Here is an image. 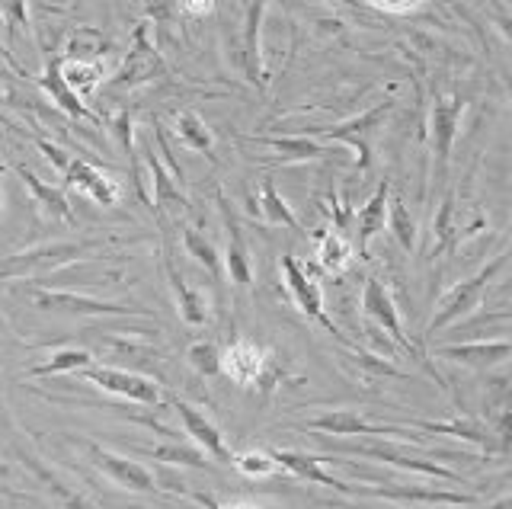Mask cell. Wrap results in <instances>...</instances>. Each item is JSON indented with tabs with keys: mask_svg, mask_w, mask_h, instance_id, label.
Listing matches in <instances>:
<instances>
[{
	"mask_svg": "<svg viewBox=\"0 0 512 509\" xmlns=\"http://www.w3.org/2000/svg\"><path fill=\"white\" fill-rule=\"evenodd\" d=\"M388 228L397 237V244L404 247L407 253L416 250V237H420V231H416V221H413V215L407 209V202L400 196L388 199Z\"/></svg>",
	"mask_w": 512,
	"mask_h": 509,
	"instance_id": "cell-38",
	"label": "cell"
},
{
	"mask_svg": "<svg viewBox=\"0 0 512 509\" xmlns=\"http://www.w3.org/2000/svg\"><path fill=\"white\" fill-rule=\"evenodd\" d=\"M144 455H151L154 461H164V465H186V468H212L208 465V455L202 449H192V445H180L176 439H167L157 449H141Z\"/></svg>",
	"mask_w": 512,
	"mask_h": 509,
	"instance_id": "cell-37",
	"label": "cell"
},
{
	"mask_svg": "<svg viewBox=\"0 0 512 509\" xmlns=\"http://www.w3.org/2000/svg\"><path fill=\"white\" fill-rule=\"evenodd\" d=\"M183 247H186V257H192L196 260L208 276H212L215 282H221V276H224V269H221V253H218V247L208 241L205 234H199L196 228H189V225H183Z\"/></svg>",
	"mask_w": 512,
	"mask_h": 509,
	"instance_id": "cell-34",
	"label": "cell"
},
{
	"mask_svg": "<svg viewBox=\"0 0 512 509\" xmlns=\"http://www.w3.org/2000/svg\"><path fill=\"white\" fill-rule=\"evenodd\" d=\"M407 426H416L423 429V433H436V436H455V439H464V442H474L480 445L487 455L493 452H503L500 442H496L493 429L477 420V417H455V420H445V423H432V420H407Z\"/></svg>",
	"mask_w": 512,
	"mask_h": 509,
	"instance_id": "cell-23",
	"label": "cell"
},
{
	"mask_svg": "<svg viewBox=\"0 0 512 509\" xmlns=\"http://www.w3.org/2000/svg\"><path fill=\"white\" fill-rule=\"evenodd\" d=\"M160 77H167V65L160 58L157 45L148 36V20L135 26L132 33V49H128L122 68L116 71V77L109 81L112 90H138L144 84H154Z\"/></svg>",
	"mask_w": 512,
	"mask_h": 509,
	"instance_id": "cell-9",
	"label": "cell"
},
{
	"mask_svg": "<svg viewBox=\"0 0 512 509\" xmlns=\"http://www.w3.org/2000/svg\"><path fill=\"white\" fill-rule=\"evenodd\" d=\"M436 356L458 362V365H471V369H493V365H503L512 356V343L506 337L477 340V343H452V346H439Z\"/></svg>",
	"mask_w": 512,
	"mask_h": 509,
	"instance_id": "cell-21",
	"label": "cell"
},
{
	"mask_svg": "<svg viewBox=\"0 0 512 509\" xmlns=\"http://www.w3.org/2000/svg\"><path fill=\"white\" fill-rule=\"evenodd\" d=\"M221 375H228L240 388H263V394L282 381L276 356L263 343L247 337H237L228 343V349H221Z\"/></svg>",
	"mask_w": 512,
	"mask_h": 509,
	"instance_id": "cell-5",
	"label": "cell"
},
{
	"mask_svg": "<svg viewBox=\"0 0 512 509\" xmlns=\"http://www.w3.org/2000/svg\"><path fill=\"white\" fill-rule=\"evenodd\" d=\"M61 77L80 100H90V93L106 81L103 61H77V58H61Z\"/></svg>",
	"mask_w": 512,
	"mask_h": 509,
	"instance_id": "cell-30",
	"label": "cell"
},
{
	"mask_svg": "<svg viewBox=\"0 0 512 509\" xmlns=\"http://www.w3.org/2000/svg\"><path fill=\"white\" fill-rule=\"evenodd\" d=\"M87 365H93V353H90V349L68 346V349H58V353H52L45 362L32 365V369H29L26 375H29V378H48V375L80 372V369H87Z\"/></svg>",
	"mask_w": 512,
	"mask_h": 509,
	"instance_id": "cell-31",
	"label": "cell"
},
{
	"mask_svg": "<svg viewBox=\"0 0 512 509\" xmlns=\"http://www.w3.org/2000/svg\"><path fill=\"white\" fill-rule=\"evenodd\" d=\"M352 260V247L340 231H324L317 234V266L330 276H340Z\"/></svg>",
	"mask_w": 512,
	"mask_h": 509,
	"instance_id": "cell-32",
	"label": "cell"
},
{
	"mask_svg": "<svg viewBox=\"0 0 512 509\" xmlns=\"http://www.w3.org/2000/svg\"><path fill=\"white\" fill-rule=\"evenodd\" d=\"M208 13H215V0H180V17L202 20Z\"/></svg>",
	"mask_w": 512,
	"mask_h": 509,
	"instance_id": "cell-46",
	"label": "cell"
},
{
	"mask_svg": "<svg viewBox=\"0 0 512 509\" xmlns=\"http://www.w3.org/2000/svg\"><path fill=\"white\" fill-rule=\"evenodd\" d=\"M112 135H116L119 148L128 161V170H132V189L135 196L151 209V196H148V186H144V173H141V164H138V148H135V116L132 113H119L112 119Z\"/></svg>",
	"mask_w": 512,
	"mask_h": 509,
	"instance_id": "cell-29",
	"label": "cell"
},
{
	"mask_svg": "<svg viewBox=\"0 0 512 509\" xmlns=\"http://www.w3.org/2000/svg\"><path fill=\"white\" fill-rule=\"evenodd\" d=\"M100 237H80V241H45L29 250H20L0 263V279H45L58 269L84 260L87 253L100 250Z\"/></svg>",
	"mask_w": 512,
	"mask_h": 509,
	"instance_id": "cell-1",
	"label": "cell"
},
{
	"mask_svg": "<svg viewBox=\"0 0 512 509\" xmlns=\"http://www.w3.org/2000/svg\"><path fill=\"white\" fill-rule=\"evenodd\" d=\"M0 177H4V164H0ZM0 209H4V189H0Z\"/></svg>",
	"mask_w": 512,
	"mask_h": 509,
	"instance_id": "cell-51",
	"label": "cell"
},
{
	"mask_svg": "<svg viewBox=\"0 0 512 509\" xmlns=\"http://www.w3.org/2000/svg\"><path fill=\"white\" fill-rule=\"evenodd\" d=\"M164 401L173 407L176 417L183 420L186 436H192V442H196L208 458H215L218 465H231V461H234V452L228 449V442H224L221 429H218L212 420H208L199 407H192L189 401H183V397H176V394H164Z\"/></svg>",
	"mask_w": 512,
	"mask_h": 509,
	"instance_id": "cell-16",
	"label": "cell"
},
{
	"mask_svg": "<svg viewBox=\"0 0 512 509\" xmlns=\"http://www.w3.org/2000/svg\"><path fill=\"white\" fill-rule=\"evenodd\" d=\"M36 84L48 93V97H52V103L58 106V109H64V113H68L71 119H87V122H93V125H100L103 119L93 113V109L77 97V93L64 84V77H61V58H52L45 65V71L36 77Z\"/></svg>",
	"mask_w": 512,
	"mask_h": 509,
	"instance_id": "cell-26",
	"label": "cell"
},
{
	"mask_svg": "<svg viewBox=\"0 0 512 509\" xmlns=\"http://www.w3.org/2000/svg\"><path fill=\"white\" fill-rule=\"evenodd\" d=\"M0 477H10V465H4V461H0Z\"/></svg>",
	"mask_w": 512,
	"mask_h": 509,
	"instance_id": "cell-49",
	"label": "cell"
},
{
	"mask_svg": "<svg viewBox=\"0 0 512 509\" xmlns=\"http://www.w3.org/2000/svg\"><path fill=\"white\" fill-rule=\"evenodd\" d=\"M176 138H180L189 151L212 157L215 138H212V132H208L205 119L199 113H192V109H183V113H176Z\"/></svg>",
	"mask_w": 512,
	"mask_h": 509,
	"instance_id": "cell-33",
	"label": "cell"
},
{
	"mask_svg": "<svg viewBox=\"0 0 512 509\" xmlns=\"http://www.w3.org/2000/svg\"><path fill=\"white\" fill-rule=\"evenodd\" d=\"M234 465H237V471H244L250 477H272V474L279 471L276 458H272L269 452H260V449H250V452L234 455Z\"/></svg>",
	"mask_w": 512,
	"mask_h": 509,
	"instance_id": "cell-42",
	"label": "cell"
},
{
	"mask_svg": "<svg viewBox=\"0 0 512 509\" xmlns=\"http://www.w3.org/2000/svg\"><path fill=\"white\" fill-rule=\"evenodd\" d=\"M320 439H324V436H320ZM327 449H330V455H359V458H372V461H381V465H391V468H400V471H413V474L439 477V481L464 484V477L458 471L439 465V461L429 458V455H413L407 445L391 442L384 436H368V439H359V442H327Z\"/></svg>",
	"mask_w": 512,
	"mask_h": 509,
	"instance_id": "cell-2",
	"label": "cell"
},
{
	"mask_svg": "<svg viewBox=\"0 0 512 509\" xmlns=\"http://www.w3.org/2000/svg\"><path fill=\"white\" fill-rule=\"evenodd\" d=\"M87 381V385H96L106 394H116V397H125V401L132 404H148V407H157L164 401V391H160L157 381L144 378L138 372H128V369H116V365H87V369L74 372Z\"/></svg>",
	"mask_w": 512,
	"mask_h": 509,
	"instance_id": "cell-12",
	"label": "cell"
},
{
	"mask_svg": "<svg viewBox=\"0 0 512 509\" xmlns=\"http://www.w3.org/2000/svg\"><path fill=\"white\" fill-rule=\"evenodd\" d=\"M186 359L189 365L196 369L202 378H215L221 375V349L212 343V340H199V343H192L186 349Z\"/></svg>",
	"mask_w": 512,
	"mask_h": 509,
	"instance_id": "cell-40",
	"label": "cell"
},
{
	"mask_svg": "<svg viewBox=\"0 0 512 509\" xmlns=\"http://www.w3.org/2000/svg\"><path fill=\"white\" fill-rule=\"evenodd\" d=\"M493 509H509V497H503V500H500V503H496Z\"/></svg>",
	"mask_w": 512,
	"mask_h": 509,
	"instance_id": "cell-50",
	"label": "cell"
},
{
	"mask_svg": "<svg viewBox=\"0 0 512 509\" xmlns=\"http://www.w3.org/2000/svg\"><path fill=\"white\" fill-rule=\"evenodd\" d=\"M0 17L7 23V52L16 39V33H32V20H29V0H0Z\"/></svg>",
	"mask_w": 512,
	"mask_h": 509,
	"instance_id": "cell-41",
	"label": "cell"
},
{
	"mask_svg": "<svg viewBox=\"0 0 512 509\" xmlns=\"http://www.w3.org/2000/svg\"><path fill=\"white\" fill-rule=\"evenodd\" d=\"M186 497H189V500H196V503H202V506H208V509H263L260 503H253V500H231V503H218V500L208 497V493H196V490H189Z\"/></svg>",
	"mask_w": 512,
	"mask_h": 509,
	"instance_id": "cell-45",
	"label": "cell"
},
{
	"mask_svg": "<svg viewBox=\"0 0 512 509\" xmlns=\"http://www.w3.org/2000/svg\"><path fill=\"white\" fill-rule=\"evenodd\" d=\"M240 36H237V65L244 81L256 90H266V71H263V17H266V0H240Z\"/></svg>",
	"mask_w": 512,
	"mask_h": 509,
	"instance_id": "cell-13",
	"label": "cell"
},
{
	"mask_svg": "<svg viewBox=\"0 0 512 509\" xmlns=\"http://www.w3.org/2000/svg\"><path fill=\"white\" fill-rule=\"evenodd\" d=\"M304 429H311V433H320V436H333V439H346V436H384V439H410L416 445H426L423 436H416L410 426H384V423H372L365 420L359 410H327L320 413V417H311L304 423Z\"/></svg>",
	"mask_w": 512,
	"mask_h": 509,
	"instance_id": "cell-10",
	"label": "cell"
},
{
	"mask_svg": "<svg viewBox=\"0 0 512 509\" xmlns=\"http://www.w3.org/2000/svg\"><path fill=\"white\" fill-rule=\"evenodd\" d=\"M61 177L68 186L80 189V193H87L96 205H116L119 202V186L116 180H109L100 167H93L84 157H68V164H64Z\"/></svg>",
	"mask_w": 512,
	"mask_h": 509,
	"instance_id": "cell-20",
	"label": "cell"
},
{
	"mask_svg": "<svg viewBox=\"0 0 512 509\" xmlns=\"http://www.w3.org/2000/svg\"><path fill=\"white\" fill-rule=\"evenodd\" d=\"M388 199H391V183L384 180L375 196L368 199L359 215H356V250H359V260H368V244L372 237L384 231V221H388Z\"/></svg>",
	"mask_w": 512,
	"mask_h": 509,
	"instance_id": "cell-28",
	"label": "cell"
},
{
	"mask_svg": "<svg viewBox=\"0 0 512 509\" xmlns=\"http://www.w3.org/2000/svg\"><path fill=\"white\" fill-rule=\"evenodd\" d=\"M349 497L356 500H391L400 506H474V493L436 490L423 484H349Z\"/></svg>",
	"mask_w": 512,
	"mask_h": 509,
	"instance_id": "cell-7",
	"label": "cell"
},
{
	"mask_svg": "<svg viewBox=\"0 0 512 509\" xmlns=\"http://www.w3.org/2000/svg\"><path fill=\"white\" fill-rule=\"evenodd\" d=\"M282 279H285V289H288V295H292V301H295V308L304 314V317H311L314 324H320L324 327L330 337H336V343H343V346H356V343H349L343 333H340V327H336L330 317H327V311H324V292H320V282L311 276V269H304L292 253H285L282 257Z\"/></svg>",
	"mask_w": 512,
	"mask_h": 509,
	"instance_id": "cell-8",
	"label": "cell"
},
{
	"mask_svg": "<svg viewBox=\"0 0 512 509\" xmlns=\"http://www.w3.org/2000/svg\"><path fill=\"white\" fill-rule=\"evenodd\" d=\"M365 10H378V13H391V17H407L416 13L426 0H362Z\"/></svg>",
	"mask_w": 512,
	"mask_h": 509,
	"instance_id": "cell-43",
	"label": "cell"
},
{
	"mask_svg": "<svg viewBox=\"0 0 512 509\" xmlns=\"http://www.w3.org/2000/svg\"><path fill=\"white\" fill-rule=\"evenodd\" d=\"M13 170H16V177H20V183L29 189L32 202L39 205V212H45L55 221H64V225H74V209H71V202H68V196H64L61 186L39 180L26 164H13Z\"/></svg>",
	"mask_w": 512,
	"mask_h": 509,
	"instance_id": "cell-25",
	"label": "cell"
},
{
	"mask_svg": "<svg viewBox=\"0 0 512 509\" xmlns=\"http://www.w3.org/2000/svg\"><path fill=\"white\" fill-rule=\"evenodd\" d=\"M269 455L276 458L279 471H288V474H295V477H301V481H308V484H320V487L346 493V497H349V484L340 481V477H333L330 471H324V461H320L317 455L298 452V449H272Z\"/></svg>",
	"mask_w": 512,
	"mask_h": 509,
	"instance_id": "cell-22",
	"label": "cell"
},
{
	"mask_svg": "<svg viewBox=\"0 0 512 509\" xmlns=\"http://www.w3.org/2000/svg\"><path fill=\"white\" fill-rule=\"evenodd\" d=\"M503 266H506V253H496V257L487 266H480L471 279L452 285V289H448V295L436 305V314L429 317L423 337L426 340L436 337V333H442L445 327L458 324L461 317H468L474 308H480V301H484V295L490 292V285L496 282V276L503 273Z\"/></svg>",
	"mask_w": 512,
	"mask_h": 509,
	"instance_id": "cell-4",
	"label": "cell"
},
{
	"mask_svg": "<svg viewBox=\"0 0 512 509\" xmlns=\"http://www.w3.org/2000/svg\"><path fill=\"white\" fill-rule=\"evenodd\" d=\"M144 164H148L151 170V183H154V199H151V212L157 215V221L164 225V215H176L180 218L186 212V196H183V189H180V180L173 177V173L167 170V164L160 161V157L154 154V148L144 151Z\"/></svg>",
	"mask_w": 512,
	"mask_h": 509,
	"instance_id": "cell-19",
	"label": "cell"
},
{
	"mask_svg": "<svg viewBox=\"0 0 512 509\" xmlns=\"http://www.w3.org/2000/svg\"><path fill=\"white\" fill-rule=\"evenodd\" d=\"M247 141L260 148H269L279 154L282 164H308V161H324V157L336 154L330 145H320L311 135H298V138H269V135H247Z\"/></svg>",
	"mask_w": 512,
	"mask_h": 509,
	"instance_id": "cell-27",
	"label": "cell"
},
{
	"mask_svg": "<svg viewBox=\"0 0 512 509\" xmlns=\"http://www.w3.org/2000/svg\"><path fill=\"white\" fill-rule=\"evenodd\" d=\"M144 13H148V20L154 23H173L180 17V0H151Z\"/></svg>",
	"mask_w": 512,
	"mask_h": 509,
	"instance_id": "cell-44",
	"label": "cell"
},
{
	"mask_svg": "<svg viewBox=\"0 0 512 509\" xmlns=\"http://www.w3.org/2000/svg\"><path fill=\"white\" fill-rule=\"evenodd\" d=\"M112 49V42L100 33V29L93 26H84L77 29V33L71 36L68 49H64L61 58H77V61H103V55Z\"/></svg>",
	"mask_w": 512,
	"mask_h": 509,
	"instance_id": "cell-36",
	"label": "cell"
},
{
	"mask_svg": "<svg viewBox=\"0 0 512 509\" xmlns=\"http://www.w3.org/2000/svg\"><path fill=\"white\" fill-rule=\"evenodd\" d=\"M74 445H80V449L87 452L90 465H93L96 471H103L116 487L138 490V493H160V487H157V474L148 471L144 465H138V461L125 458V455H116V452H109V449H103V445H96V442H90V439H80V436L74 439Z\"/></svg>",
	"mask_w": 512,
	"mask_h": 509,
	"instance_id": "cell-14",
	"label": "cell"
},
{
	"mask_svg": "<svg viewBox=\"0 0 512 509\" xmlns=\"http://www.w3.org/2000/svg\"><path fill=\"white\" fill-rule=\"evenodd\" d=\"M464 116V100L461 97H439L432 103L429 113V141H432V157L439 164V180L448 173V161H452V148L458 138V125Z\"/></svg>",
	"mask_w": 512,
	"mask_h": 509,
	"instance_id": "cell-17",
	"label": "cell"
},
{
	"mask_svg": "<svg viewBox=\"0 0 512 509\" xmlns=\"http://www.w3.org/2000/svg\"><path fill=\"white\" fill-rule=\"evenodd\" d=\"M260 205H263V212H266V221L269 225H282L288 231H295V234H304L301 228V221L292 215V209H288V202L276 193V183H272L269 177L263 180V193H260Z\"/></svg>",
	"mask_w": 512,
	"mask_h": 509,
	"instance_id": "cell-39",
	"label": "cell"
},
{
	"mask_svg": "<svg viewBox=\"0 0 512 509\" xmlns=\"http://www.w3.org/2000/svg\"><path fill=\"white\" fill-rule=\"evenodd\" d=\"M340 4H346V7H352V10H365V4H362V0H340Z\"/></svg>",
	"mask_w": 512,
	"mask_h": 509,
	"instance_id": "cell-48",
	"label": "cell"
},
{
	"mask_svg": "<svg viewBox=\"0 0 512 509\" xmlns=\"http://www.w3.org/2000/svg\"><path fill=\"white\" fill-rule=\"evenodd\" d=\"M394 113V100H381L375 106H368L365 113L352 116L346 122L327 125V129H311V138H324L336 141V145H346L356 151V167L368 170L372 167V148H375V135L384 129V122Z\"/></svg>",
	"mask_w": 512,
	"mask_h": 509,
	"instance_id": "cell-6",
	"label": "cell"
},
{
	"mask_svg": "<svg viewBox=\"0 0 512 509\" xmlns=\"http://www.w3.org/2000/svg\"><path fill=\"white\" fill-rule=\"evenodd\" d=\"M362 311H365L368 321H375L381 330H388V337H391L400 349H404V353H410V356H416V359L423 356V353H420V343L410 340L407 333H404V327H400L397 301H394V295H391V289H388V282H381L378 276H368V279H365Z\"/></svg>",
	"mask_w": 512,
	"mask_h": 509,
	"instance_id": "cell-15",
	"label": "cell"
},
{
	"mask_svg": "<svg viewBox=\"0 0 512 509\" xmlns=\"http://www.w3.org/2000/svg\"><path fill=\"white\" fill-rule=\"evenodd\" d=\"M218 205H221V218H224V231H228V247L221 253V269L224 276L231 279V285L237 292H250L253 289V260H250V247L244 241V231H240L237 218L231 215V205L218 193Z\"/></svg>",
	"mask_w": 512,
	"mask_h": 509,
	"instance_id": "cell-18",
	"label": "cell"
},
{
	"mask_svg": "<svg viewBox=\"0 0 512 509\" xmlns=\"http://www.w3.org/2000/svg\"><path fill=\"white\" fill-rule=\"evenodd\" d=\"M458 209H455V196L448 193L442 199V209L436 215V247H432V260H439L445 257V253H452L461 241V228H458V221H455Z\"/></svg>",
	"mask_w": 512,
	"mask_h": 509,
	"instance_id": "cell-35",
	"label": "cell"
},
{
	"mask_svg": "<svg viewBox=\"0 0 512 509\" xmlns=\"http://www.w3.org/2000/svg\"><path fill=\"white\" fill-rule=\"evenodd\" d=\"M20 295L36 311H48V314H77V317H148V321H151V317H157L151 308H138V305H122V301H103V298L77 295V292L55 289V285H39V282L23 285Z\"/></svg>",
	"mask_w": 512,
	"mask_h": 509,
	"instance_id": "cell-3",
	"label": "cell"
},
{
	"mask_svg": "<svg viewBox=\"0 0 512 509\" xmlns=\"http://www.w3.org/2000/svg\"><path fill=\"white\" fill-rule=\"evenodd\" d=\"M0 58H4V61H7V68H10V71H16V74H20V77H29V74H26V71L20 68V61H16V58H13V52H7V49H4V45H0Z\"/></svg>",
	"mask_w": 512,
	"mask_h": 509,
	"instance_id": "cell-47",
	"label": "cell"
},
{
	"mask_svg": "<svg viewBox=\"0 0 512 509\" xmlns=\"http://www.w3.org/2000/svg\"><path fill=\"white\" fill-rule=\"evenodd\" d=\"M164 276L170 282V292H173V301H176V311H180V317L189 324V327H202L208 321V298L205 292L192 289V285L186 282V276L176 269L170 250H164Z\"/></svg>",
	"mask_w": 512,
	"mask_h": 509,
	"instance_id": "cell-24",
	"label": "cell"
},
{
	"mask_svg": "<svg viewBox=\"0 0 512 509\" xmlns=\"http://www.w3.org/2000/svg\"><path fill=\"white\" fill-rule=\"evenodd\" d=\"M10 452H13V458L23 465V471L32 477V481H36V487H39L58 509H100L90 497H84V493H80L77 487L64 484V477H61L58 471L48 468L45 461H42L36 452H32L29 445H23L20 439H10Z\"/></svg>",
	"mask_w": 512,
	"mask_h": 509,
	"instance_id": "cell-11",
	"label": "cell"
}]
</instances>
